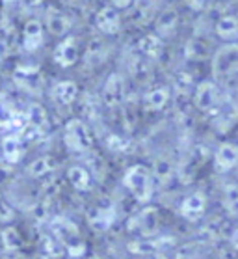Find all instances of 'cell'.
<instances>
[{
    "label": "cell",
    "instance_id": "7a4b0ae2",
    "mask_svg": "<svg viewBox=\"0 0 238 259\" xmlns=\"http://www.w3.org/2000/svg\"><path fill=\"white\" fill-rule=\"evenodd\" d=\"M49 231L65 248V252L69 253L71 257H80V255H84L86 244L82 241V233L78 230V226L75 222H71L69 218H62V217L53 218L49 222Z\"/></svg>",
    "mask_w": 238,
    "mask_h": 259
},
{
    "label": "cell",
    "instance_id": "ba28073f",
    "mask_svg": "<svg viewBox=\"0 0 238 259\" xmlns=\"http://www.w3.org/2000/svg\"><path fill=\"white\" fill-rule=\"evenodd\" d=\"M13 82L19 90L32 95H39L45 88V77L35 65H19L13 71Z\"/></svg>",
    "mask_w": 238,
    "mask_h": 259
},
{
    "label": "cell",
    "instance_id": "5b68a950",
    "mask_svg": "<svg viewBox=\"0 0 238 259\" xmlns=\"http://www.w3.org/2000/svg\"><path fill=\"white\" fill-rule=\"evenodd\" d=\"M158 228H160V211L153 205L144 207L128 220V231L134 235V239L158 235Z\"/></svg>",
    "mask_w": 238,
    "mask_h": 259
},
{
    "label": "cell",
    "instance_id": "8992f818",
    "mask_svg": "<svg viewBox=\"0 0 238 259\" xmlns=\"http://www.w3.org/2000/svg\"><path fill=\"white\" fill-rule=\"evenodd\" d=\"M192 103L199 112L214 114L220 108V90L212 80H201L194 86Z\"/></svg>",
    "mask_w": 238,
    "mask_h": 259
},
{
    "label": "cell",
    "instance_id": "4316f807",
    "mask_svg": "<svg viewBox=\"0 0 238 259\" xmlns=\"http://www.w3.org/2000/svg\"><path fill=\"white\" fill-rule=\"evenodd\" d=\"M214 116V127L220 131L221 135H225L227 131L231 129L232 125L238 121V105L231 103V105H220V108L216 110Z\"/></svg>",
    "mask_w": 238,
    "mask_h": 259
},
{
    "label": "cell",
    "instance_id": "ffe728a7",
    "mask_svg": "<svg viewBox=\"0 0 238 259\" xmlns=\"http://www.w3.org/2000/svg\"><path fill=\"white\" fill-rule=\"evenodd\" d=\"M169 101H171V90L168 86H155L144 94L141 105L146 112H160L169 105Z\"/></svg>",
    "mask_w": 238,
    "mask_h": 259
},
{
    "label": "cell",
    "instance_id": "484cf974",
    "mask_svg": "<svg viewBox=\"0 0 238 259\" xmlns=\"http://www.w3.org/2000/svg\"><path fill=\"white\" fill-rule=\"evenodd\" d=\"M216 35L220 37L221 41L234 43L238 39V15L234 13H227L218 19V23L214 26Z\"/></svg>",
    "mask_w": 238,
    "mask_h": 259
},
{
    "label": "cell",
    "instance_id": "30bf717a",
    "mask_svg": "<svg viewBox=\"0 0 238 259\" xmlns=\"http://www.w3.org/2000/svg\"><path fill=\"white\" fill-rule=\"evenodd\" d=\"M53 60H54V64L58 65V67H62V69L73 67V65L80 60V45H78V39L73 37V35L64 37V39L54 47Z\"/></svg>",
    "mask_w": 238,
    "mask_h": 259
},
{
    "label": "cell",
    "instance_id": "f1b7e54d",
    "mask_svg": "<svg viewBox=\"0 0 238 259\" xmlns=\"http://www.w3.org/2000/svg\"><path fill=\"white\" fill-rule=\"evenodd\" d=\"M0 242L4 246V252H21L24 246L23 235H21V231L13 224H8L2 228V231H0Z\"/></svg>",
    "mask_w": 238,
    "mask_h": 259
},
{
    "label": "cell",
    "instance_id": "44dd1931",
    "mask_svg": "<svg viewBox=\"0 0 238 259\" xmlns=\"http://www.w3.org/2000/svg\"><path fill=\"white\" fill-rule=\"evenodd\" d=\"M24 155L23 138L19 135H8L0 142V157L6 160V164L15 166L21 162Z\"/></svg>",
    "mask_w": 238,
    "mask_h": 259
},
{
    "label": "cell",
    "instance_id": "74e56055",
    "mask_svg": "<svg viewBox=\"0 0 238 259\" xmlns=\"http://www.w3.org/2000/svg\"><path fill=\"white\" fill-rule=\"evenodd\" d=\"M229 241H231V244L238 250V228H234V230L229 233Z\"/></svg>",
    "mask_w": 238,
    "mask_h": 259
},
{
    "label": "cell",
    "instance_id": "f35d334b",
    "mask_svg": "<svg viewBox=\"0 0 238 259\" xmlns=\"http://www.w3.org/2000/svg\"><path fill=\"white\" fill-rule=\"evenodd\" d=\"M2 4H6V6H12V4H17V2H21V0H0Z\"/></svg>",
    "mask_w": 238,
    "mask_h": 259
},
{
    "label": "cell",
    "instance_id": "3957f363",
    "mask_svg": "<svg viewBox=\"0 0 238 259\" xmlns=\"http://www.w3.org/2000/svg\"><path fill=\"white\" fill-rule=\"evenodd\" d=\"M64 144L67 151L73 155H87L93 151L95 136L89 125L80 118L69 119L64 127Z\"/></svg>",
    "mask_w": 238,
    "mask_h": 259
},
{
    "label": "cell",
    "instance_id": "8fae6325",
    "mask_svg": "<svg viewBox=\"0 0 238 259\" xmlns=\"http://www.w3.org/2000/svg\"><path fill=\"white\" fill-rule=\"evenodd\" d=\"M207 157H209V151L205 146H194L188 155L184 157L182 164L179 168V177L184 183H190L192 179H196V176L199 174V170L205 166L207 162Z\"/></svg>",
    "mask_w": 238,
    "mask_h": 259
},
{
    "label": "cell",
    "instance_id": "603a6c76",
    "mask_svg": "<svg viewBox=\"0 0 238 259\" xmlns=\"http://www.w3.org/2000/svg\"><path fill=\"white\" fill-rule=\"evenodd\" d=\"M56 170H58V160L54 159V157H51V155L35 157L26 166V174L30 177H34V179H49Z\"/></svg>",
    "mask_w": 238,
    "mask_h": 259
},
{
    "label": "cell",
    "instance_id": "7c38bea8",
    "mask_svg": "<svg viewBox=\"0 0 238 259\" xmlns=\"http://www.w3.org/2000/svg\"><path fill=\"white\" fill-rule=\"evenodd\" d=\"M43 26L46 28V32L54 37H67L73 28V21L65 12L58 10V8H49L45 13V23Z\"/></svg>",
    "mask_w": 238,
    "mask_h": 259
},
{
    "label": "cell",
    "instance_id": "ac0fdd59",
    "mask_svg": "<svg viewBox=\"0 0 238 259\" xmlns=\"http://www.w3.org/2000/svg\"><path fill=\"white\" fill-rule=\"evenodd\" d=\"M136 53L141 54L144 58L151 60L153 64L164 56V41L162 37L157 34H144L138 37L136 41Z\"/></svg>",
    "mask_w": 238,
    "mask_h": 259
},
{
    "label": "cell",
    "instance_id": "d6a6232c",
    "mask_svg": "<svg viewBox=\"0 0 238 259\" xmlns=\"http://www.w3.org/2000/svg\"><path fill=\"white\" fill-rule=\"evenodd\" d=\"M221 203L225 207V211L231 217H238V183L227 185L223 189V196H221Z\"/></svg>",
    "mask_w": 238,
    "mask_h": 259
},
{
    "label": "cell",
    "instance_id": "1f68e13d",
    "mask_svg": "<svg viewBox=\"0 0 238 259\" xmlns=\"http://www.w3.org/2000/svg\"><path fill=\"white\" fill-rule=\"evenodd\" d=\"M17 121V114H15V108H13L12 101L6 94L0 92V127L2 129H8L12 127L13 123Z\"/></svg>",
    "mask_w": 238,
    "mask_h": 259
},
{
    "label": "cell",
    "instance_id": "60d3db41",
    "mask_svg": "<svg viewBox=\"0 0 238 259\" xmlns=\"http://www.w3.org/2000/svg\"><path fill=\"white\" fill-rule=\"evenodd\" d=\"M151 259H155V257H151Z\"/></svg>",
    "mask_w": 238,
    "mask_h": 259
},
{
    "label": "cell",
    "instance_id": "5bb4252c",
    "mask_svg": "<svg viewBox=\"0 0 238 259\" xmlns=\"http://www.w3.org/2000/svg\"><path fill=\"white\" fill-rule=\"evenodd\" d=\"M45 41V26L37 17H30L21 32V45L24 51H37Z\"/></svg>",
    "mask_w": 238,
    "mask_h": 259
},
{
    "label": "cell",
    "instance_id": "4dcf8cb0",
    "mask_svg": "<svg viewBox=\"0 0 238 259\" xmlns=\"http://www.w3.org/2000/svg\"><path fill=\"white\" fill-rule=\"evenodd\" d=\"M106 54V47H105V41H101V39H91V41L87 43L86 51H84V64L86 65H97L99 62H103Z\"/></svg>",
    "mask_w": 238,
    "mask_h": 259
},
{
    "label": "cell",
    "instance_id": "d6986e66",
    "mask_svg": "<svg viewBox=\"0 0 238 259\" xmlns=\"http://www.w3.org/2000/svg\"><path fill=\"white\" fill-rule=\"evenodd\" d=\"M51 97L56 105L71 106L75 105L76 99L80 97V88L75 80H58L51 90Z\"/></svg>",
    "mask_w": 238,
    "mask_h": 259
},
{
    "label": "cell",
    "instance_id": "d590c367",
    "mask_svg": "<svg viewBox=\"0 0 238 259\" xmlns=\"http://www.w3.org/2000/svg\"><path fill=\"white\" fill-rule=\"evenodd\" d=\"M209 4V0H184V6L192 12H201Z\"/></svg>",
    "mask_w": 238,
    "mask_h": 259
},
{
    "label": "cell",
    "instance_id": "83f0119b",
    "mask_svg": "<svg viewBox=\"0 0 238 259\" xmlns=\"http://www.w3.org/2000/svg\"><path fill=\"white\" fill-rule=\"evenodd\" d=\"M37 252H39L37 253L39 259H62L65 255V248L51 233H45V235L39 237Z\"/></svg>",
    "mask_w": 238,
    "mask_h": 259
},
{
    "label": "cell",
    "instance_id": "ab89813d",
    "mask_svg": "<svg viewBox=\"0 0 238 259\" xmlns=\"http://www.w3.org/2000/svg\"><path fill=\"white\" fill-rule=\"evenodd\" d=\"M4 51H6V49H4V43H0V62L4 58Z\"/></svg>",
    "mask_w": 238,
    "mask_h": 259
},
{
    "label": "cell",
    "instance_id": "8d00e7d4",
    "mask_svg": "<svg viewBox=\"0 0 238 259\" xmlns=\"http://www.w3.org/2000/svg\"><path fill=\"white\" fill-rule=\"evenodd\" d=\"M136 2V0H110V6L116 8V10H127Z\"/></svg>",
    "mask_w": 238,
    "mask_h": 259
},
{
    "label": "cell",
    "instance_id": "9a60e30c",
    "mask_svg": "<svg viewBox=\"0 0 238 259\" xmlns=\"http://www.w3.org/2000/svg\"><path fill=\"white\" fill-rule=\"evenodd\" d=\"M93 23H95V28L105 35H116L121 32V15L112 6L101 8L99 12L95 13Z\"/></svg>",
    "mask_w": 238,
    "mask_h": 259
},
{
    "label": "cell",
    "instance_id": "cb8c5ba5",
    "mask_svg": "<svg viewBox=\"0 0 238 259\" xmlns=\"http://www.w3.org/2000/svg\"><path fill=\"white\" fill-rule=\"evenodd\" d=\"M65 179H67V183H69L75 190H78V192H87V190H91V187H93L91 171L87 170L86 166H82V164L69 166Z\"/></svg>",
    "mask_w": 238,
    "mask_h": 259
},
{
    "label": "cell",
    "instance_id": "e0dca14e",
    "mask_svg": "<svg viewBox=\"0 0 238 259\" xmlns=\"http://www.w3.org/2000/svg\"><path fill=\"white\" fill-rule=\"evenodd\" d=\"M238 166V146L232 142H223L214 153V170L220 174L234 170Z\"/></svg>",
    "mask_w": 238,
    "mask_h": 259
},
{
    "label": "cell",
    "instance_id": "6da1fadb",
    "mask_svg": "<svg viewBox=\"0 0 238 259\" xmlns=\"http://www.w3.org/2000/svg\"><path fill=\"white\" fill-rule=\"evenodd\" d=\"M123 187L138 203L147 205L155 196V179L151 170L144 164H132L123 174Z\"/></svg>",
    "mask_w": 238,
    "mask_h": 259
},
{
    "label": "cell",
    "instance_id": "277c9868",
    "mask_svg": "<svg viewBox=\"0 0 238 259\" xmlns=\"http://www.w3.org/2000/svg\"><path fill=\"white\" fill-rule=\"evenodd\" d=\"M212 75L218 80H238V43H225L212 54Z\"/></svg>",
    "mask_w": 238,
    "mask_h": 259
},
{
    "label": "cell",
    "instance_id": "f546056e",
    "mask_svg": "<svg viewBox=\"0 0 238 259\" xmlns=\"http://www.w3.org/2000/svg\"><path fill=\"white\" fill-rule=\"evenodd\" d=\"M209 45L199 37H194L184 45V58L190 60V62H203V60L209 58Z\"/></svg>",
    "mask_w": 238,
    "mask_h": 259
},
{
    "label": "cell",
    "instance_id": "7402d4cb",
    "mask_svg": "<svg viewBox=\"0 0 238 259\" xmlns=\"http://www.w3.org/2000/svg\"><path fill=\"white\" fill-rule=\"evenodd\" d=\"M26 127L32 131L30 136L45 135L49 129V114H46L45 106L39 103H30L28 110H26Z\"/></svg>",
    "mask_w": 238,
    "mask_h": 259
},
{
    "label": "cell",
    "instance_id": "e575fe53",
    "mask_svg": "<svg viewBox=\"0 0 238 259\" xmlns=\"http://www.w3.org/2000/svg\"><path fill=\"white\" fill-rule=\"evenodd\" d=\"M13 220H15V209L13 205L8 201V198L2 192H0V222L2 224H12Z\"/></svg>",
    "mask_w": 238,
    "mask_h": 259
},
{
    "label": "cell",
    "instance_id": "2e32d148",
    "mask_svg": "<svg viewBox=\"0 0 238 259\" xmlns=\"http://www.w3.org/2000/svg\"><path fill=\"white\" fill-rule=\"evenodd\" d=\"M169 246V241L166 237H144V239H134L127 244L128 252L134 255H155L164 252Z\"/></svg>",
    "mask_w": 238,
    "mask_h": 259
},
{
    "label": "cell",
    "instance_id": "836d02e7",
    "mask_svg": "<svg viewBox=\"0 0 238 259\" xmlns=\"http://www.w3.org/2000/svg\"><path fill=\"white\" fill-rule=\"evenodd\" d=\"M155 183H160V185H166L173 179V166L169 160H158L155 164V170L151 171Z\"/></svg>",
    "mask_w": 238,
    "mask_h": 259
},
{
    "label": "cell",
    "instance_id": "52a82bcc",
    "mask_svg": "<svg viewBox=\"0 0 238 259\" xmlns=\"http://www.w3.org/2000/svg\"><path fill=\"white\" fill-rule=\"evenodd\" d=\"M127 82H125V77L121 73H110L106 77L105 84H103V103H105L106 108L110 110H117L125 105V99H127Z\"/></svg>",
    "mask_w": 238,
    "mask_h": 259
},
{
    "label": "cell",
    "instance_id": "9c48e42d",
    "mask_svg": "<svg viewBox=\"0 0 238 259\" xmlns=\"http://www.w3.org/2000/svg\"><path fill=\"white\" fill-rule=\"evenodd\" d=\"M207 207H209L207 196L201 190H198L182 198V201L179 203V212L188 222H201L207 214Z\"/></svg>",
    "mask_w": 238,
    "mask_h": 259
},
{
    "label": "cell",
    "instance_id": "d4e9b609",
    "mask_svg": "<svg viewBox=\"0 0 238 259\" xmlns=\"http://www.w3.org/2000/svg\"><path fill=\"white\" fill-rule=\"evenodd\" d=\"M179 26V12L175 8H166L155 17V34L158 37L171 35Z\"/></svg>",
    "mask_w": 238,
    "mask_h": 259
},
{
    "label": "cell",
    "instance_id": "4fadbf2b",
    "mask_svg": "<svg viewBox=\"0 0 238 259\" xmlns=\"http://www.w3.org/2000/svg\"><path fill=\"white\" fill-rule=\"evenodd\" d=\"M128 73L134 78V82L139 86H149L155 78V64L151 60L144 58L141 54L134 53L128 58Z\"/></svg>",
    "mask_w": 238,
    "mask_h": 259
}]
</instances>
